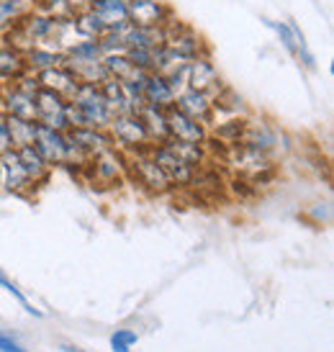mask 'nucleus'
<instances>
[{
    "label": "nucleus",
    "instance_id": "16",
    "mask_svg": "<svg viewBox=\"0 0 334 352\" xmlns=\"http://www.w3.org/2000/svg\"><path fill=\"white\" fill-rule=\"evenodd\" d=\"M0 165H3V190L16 193V196H29L34 190V183L21 165L16 149H8L5 155H0Z\"/></svg>",
    "mask_w": 334,
    "mask_h": 352
},
{
    "label": "nucleus",
    "instance_id": "32",
    "mask_svg": "<svg viewBox=\"0 0 334 352\" xmlns=\"http://www.w3.org/2000/svg\"><path fill=\"white\" fill-rule=\"evenodd\" d=\"M126 57L131 59V65L137 69L152 72L155 69V50H144V47H129Z\"/></svg>",
    "mask_w": 334,
    "mask_h": 352
},
{
    "label": "nucleus",
    "instance_id": "18",
    "mask_svg": "<svg viewBox=\"0 0 334 352\" xmlns=\"http://www.w3.org/2000/svg\"><path fill=\"white\" fill-rule=\"evenodd\" d=\"M142 98H144V106H155V108H172L175 106V90L167 82L165 75L159 72H149L147 80H144V88H142Z\"/></svg>",
    "mask_w": 334,
    "mask_h": 352
},
{
    "label": "nucleus",
    "instance_id": "40",
    "mask_svg": "<svg viewBox=\"0 0 334 352\" xmlns=\"http://www.w3.org/2000/svg\"><path fill=\"white\" fill-rule=\"evenodd\" d=\"M0 190H3V165H0Z\"/></svg>",
    "mask_w": 334,
    "mask_h": 352
},
{
    "label": "nucleus",
    "instance_id": "10",
    "mask_svg": "<svg viewBox=\"0 0 334 352\" xmlns=\"http://www.w3.org/2000/svg\"><path fill=\"white\" fill-rule=\"evenodd\" d=\"M226 82L219 75L216 65L211 57H198L188 62V75H186V88L201 90V93H208L211 100L219 96V90L224 88Z\"/></svg>",
    "mask_w": 334,
    "mask_h": 352
},
{
    "label": "nucleus",
    "instance_id": "34",
    "mask_svg": "<svg viewBox=\"0 0 334 352\" xmlns=\"http://www.w3.org/2000/svg\"><path fill=\"white\" fill-rule=\"evenodd\" d=\"M0 288H5V291H8V294L13 296V298H19L21 306H23V309H26V311H29V314H34V316H44V311H39V309H34V306H31V303H29V298H26V296L21 294V288H19V285L13 283V280H10L8 275L3 273V270H0Z\"/></svg>",
    "mask_w": 334,
    "mask_h": 352
},
{
    "label": "nucleus",
    "instance_id": "13",
    "mask_svg": "<svg viewBox=\"0 0 334 352\" xmlns=\"http://www.w3.org/2000/svg\"><path fill=\"white\" fill-rule=\"evenodd\" d=\"M239 144H247V147L257 149V152L273 155L278 144H280V131L270 121H265V118H247L245 134H242Z\"/></svg>",
    "mask_w": 334,
    "mask_h": 352
},
{
    "label": "nucleus",
    "instance_id": "19",
    "mask_svg": "<svg viewBox=\"0 0 334 352\" xmlns=\"http://www.w3.org/2000/svg\"><path fill=\"white\" fill-rule=\"evenodd\" d=\"M16 155H19L21 165H23V170H26V175L31 177L34 188H41V186H47V183H49L52 167H49V162L39 155V149L34 147V144L19 147L16 149Z\"/></svg>",
    "mask_w": 334,
    "mask_h": 352
},
{
    "label": "nucleus",
    "instance_id": "25",
    "mask_svg": "<svg viewBox=\"0 0 334 352\" xmlns=\"http://www.w3.org/2000/svg\"><path fill=\"white\" fill-rule=\"evenodd\" d=\"M247 118L249 116H229L226 121H214L211 126H208V134H214V137L224 144V147H234L242 142V134H245V126H247Z\"/></svg>",
    "mask_w": 334,
    "mask_h": 352
},
{
    "label": "nucleus",
    "instance_id": "36",
    "mask_svg": "<svg viewBox=\"0 0 334 352\" xmlns=\"http://www.w3.org/2000/svg\"><path fill=\"white\" fill-rule=\"evenodd\" d=\"M8 149H13V142H10V134H8V124H5V113L0 111V155H5Z\"/></svg>",
    "mask_w": 334,
    "mask_h": 352
},
{
    "label": "nucleus",
    "instance_id": "6",
    "mask_svg": "<svg viewBox=\"0 0 334 352\" xmlns=\"http://www.w3.org/2000/svg\"><path fill=\"white\" fill-rule=\"evenodd\" d=\"M85 170H90L93 183L106 186V188H113V186H118L124 177H126V155H124L121 149H116V147L103 149L100 155L90 157L88 162H85Z\"/></svg>",
    "mask_w": 334,
    "mask_h": 352
},
{
    "label": "nucleus",
    "instance_id": "5",
    "mask_svg": "<svg viewBox=\"0 0 334 352\" xmlns=\"http://www.w3.org/2000/svg\"><path fill=\"white\" fill-rule=\"evenodd\" d=\"M126 173L134 177V183L149 190V193H155V196H162L170 190V180L167 175L159 170V165L152 160L149 155V149H142V152H131L126 155Z\"/></svg>",
    "mask_w": 334,
    "mask_h": 352
},
{
    "label": "nucleus",
    "instance_id": "21",
    "mask_svg": "<svg viewBox=\"0 0 334 352\" xmlns=\"http://www.w3.org/2000/svg\"><path fill=\"white\" fill-rule=\"evenodd\" d=\"M139 118L147 129L149 142L152 144H162L170 139V129H167V111L165 108H155V106H142L139 111Z\"/></svg>",
    "mask_w": 334,
    "mask_h": 352
},
{
    "label": "nucleus",
    "instance_id": "33",
    "mask_svg": "<svg viewBox=\"0 0 334 352\" xmlns=\"http://www.w3.org/2000/svg\"><path fill=\"white\" fill-rule=\"evenodd\" d=\"M41 13H47L52 19H72V10H69L67 0H36V6Z\"/></svg>",
    "mask_w": 334,
    "mask_h": 352
},
{
    "label": "nucleus",
    "instance_id": "2",
    "mask_svg": "<svg viewBox=\"0 0 334 352\" xmlns=\"http://www.w3.org/2000/svg\"><path fill=\"white\" fill-rule=\"evenodd\" d=\"M162 34H165V47L172 54H177L180 59H198V57H211V47L208 41L203 39V34H198L193 26H188L186 21L170 19L162 26Z\"/></svg>",
    "mask_w": 334,
    "mask_h": 352
},
{
    "label": "nucleus",
    "instance_id": "3",
    "mask_svg": "<svg viewBox=\"0 0 334 352\" xmlns=\"http://www.w3.org/2000/svg\"><path fill=\"white\" fill-rule=\"evenodd\" d=\"M67 100L78 108V113L82 116L85 126L109 129L111 118L113 116H111L109 106H106V100H103L100 82H78Z\"/></svg>",
    "mask_w": 334,
    "mask_h": 352
},
{
    "label": "nucleus",
    "instance_id": "1",
    "mask_svg": "<svg viewBox=\"0 0 334 352\" xmlns=\"http://www.w3.org/2000/svg\"><path fill=\"white\" fill-rule=\"evenodd\" d=\"M34 147L39 149V155L49 162V167H85V157L80 155V149L69 142L67 131L59 129H49L36 124V134H34Z\"/></svg>",
    "mask_w": 334,
    "mask_h": 352
},
{
    "label": "nucleus",
    "instance_id": "31",
    "mask_svg": "<svg viewBox=\"0 0 334 352\" xmlns=\"http://www.w3.org/2000/svg\"><path fill=\"white\" fill-rule=\"evenodd\" d=\"M263 23H265L267 29H273L278 34V41L283 44V50L291 54V57H296V31H293V21H270V19H263Z\"/></svg>",
    "mask_w": 334,
    "mask_h": 352
},
{
    "label": "nucleus",
    "instance_id": "20",
    "mask_svg": "<svg viewBox=\"0 0 334 352\" xmlns=\"http://www.w3.org/2000/svg\"><path fill=\"white\" fill-rule=\"evenodd\" d=\"M36 82H39L41 88H49V90H54V93H59V96L69 98L75 85H78V78H75L65 65H57V67H49V69H44V72H39V75H36Z\"/></svg>",
    "mask_w": 334,
    "mask_h": 352
},
{
    "label": "nucleus",
    "instance_id": "29",
    "mask_svg": "<svg viewBox=\"0 0 334 352\" xmlns=\"http://www.w3.org/2000/svg\"><path fill=\"white\" fill-rule=\"evenodd\" d=\"M72 23H75V31H78L80 39H98L100 34H106L103 21H100L93 10L75 13V16H72Z\"/></svg>",
    "mask_w": 334,
    "mask_h": 352
},
{
    "label": "nucleus",
    "instance_id": "27",
    "mask_svg": "<svg viewBox=\"0 0 334 352\" xmlns=\"http://www.w3.org/2000/svg\"><path fill=\"white\" fill-rule=\"evenodd\" d=\"M5 124H8V134H10V142H13V149L34 144L36 121H26V118H19V116H5Z\"/></svg>",
    "mask_w": 334,
    "mask_h": 352
},
{
    "label": "nucleus",
    "instance_id": "14",
    "mask_svg": "<svg viewBox=\"0 0 334 352\" xmlns=\"http://www.w3.org/2000/svg\"><path fill=\"white\" fill-rule=\"evenodd\" d=\"M67 137L69 142L80 149V155L90 160V157L100 155L103 149L116 147L113 139H111L109 129H93V126H72L67 129Z\"/></svg>",
    "mask_w": 334,
    "mask_h": 352
},
{
    "label": "nucleus",
    "instance_id": "26",
    "mask_svg": "<svg viewBox=\"0 0 334 352\" xmlns=\"http://www.w3.org/2000/svg\"><path fill=\"white\" fill-rule=\"evenodd\" d=\"M162 144H167V147L172 149L186 165L196 167V170L201 165H206L208 149L203 147V144H190V142H177V139H167V142H162Z\"/></svg>",
    "mask_w": 334,
    "mask_h": 352
},
{
    "label": "nucleus",
    "instance_id": "24",
    "mask_svg": "<svg viewBox=\"0 0 334 352\" xmlns=\"http://www.w3.org/2000/svg\"><path fill=\"white\" fill-rule=\"evenodd\" d=\"M90 10L103 21L106 29H116V26L129 21L126 0H93Z\"/></svg>",
    "mask_w": 334,
    "mask_h": 352
},
{
    "label": "nucleus",
    "instance_id": "35",
    "mask_svg": "<svg viewBox=\"0 0 334 352\" xmlns=\"http://www.w3.org/2000/svg\"><path fill=\"white\" fill-rule=\"evenodd\" d=\"M137 332H131V329H116V334L111 337V347L113 352H129L131 344H137Z\"/></svg>",
    "mask_w": 334,
    "mask_h": 352
},
{
    "label": "nucleus",
    "instance_id": "23",
    "mask_svg": "<svg viewBox=\"0 0 334 352\" xmlns=\"http://www.w3.org/2000/svg\"><path fill=\"white\" fill-rule=\"evenodd\" d=\"M23 59H26V69H29L31 75H39V72H44V69L62 65L65 54L57 50H52V47H47V44H34V47L23 54Z\"/></svg>",
    "mask_w": 334,
    "mask_h": 352
},
{
    "label": "nucleus",
    "instance_id": "37",
    "mask_svg": "<svg viewBox=\"0 0 334 352\" xmlns=\"http://www.w3.org/2000/svg\"><path fill=\"white\" fill-rule=\"evenodd\" d=\"M0 352H29V350H23L13 337H8V334H3L0 332Z\"/></svg>",
    "mask_w": 334,
    "mask_h": 352
},
{
    "label": "nucleus",
    "instance_id": "12",
    "mask_svg": "<svg viewBox=\"0 0 334 352\" xmlns=\"http://www.w3.org/2000/svg\"><path fill=\"white\" fill-rule=\"evenodd\" d=\"M0 111L5 116H19V118H26V121H36L34 93L23 90L19 82L0 85Z\"/></svg>",
    "mask_w": 334,
    "mask_h": 352
},
{
    "label": "nucleus",
    "instance_id": "22",
    "mask_svg": "<svg viewBox=\"0 0 334 352\" xmlns=\"http://www.w3.org/2000/svg\"><path fill=\"white\" fill-rule=\"evenodd\" d=\"M26 59L16 50H10L5 44H0V85H10L19 82L26 75Z\"/></svg>",
    "mask_w": 334,
    "mask_h": 352
},
{
    "label": "nucleus",
    "instance_id": "30",
    "mask_svg": "<svg viewBox=\"0 0 334 352\" xmlns=\"http://www.w3.org/2000/svg\"><path fill=\"white\" fill-rule=\"evenodd\" d=\"M26 10H31V6L23 0H0V34L13 29Z\"/></svg>",
    "mask_w": 334,
    "mask_h": 352
},
{
    "label": "nucleus",
    "instance_id": "38",
    "mask_svg": "<svg viewBox=\"0 0 334 352\" xmlns=\"http://www.w3.org/2000/svg\"><path fill=\"white\" fill-rule=\"evenodd\" d=\"M67 3H69L72 16H75V13H82V10H90V6H93V0H67Z\"/></svg>",
    "mask_w": 334,
    "mask_h": 352
},
{
    "label": "nucleus",
    "instance_id": "9",
    "mask_svg": "<svg viewBox=\"0 0 334 352\" xmlns=\"http://www.w3.org/2000/svg\"><path fill=\"white\" fill-rule=\"evenodd\" d=\"M149 155H152V160L159 165V170L167 175V180H170L172 188H186L193 183L196 167L186 165L167 144H152V147H149Z\"/></svg>",
    "mask_w": 334,
    "mask_h": 352
},
{
    "label": "nucleus",
    "instance_id": "15",
    "mask_svg": "<svg viewBox=\"0 0 334 352\" xmlns=\"http://www.w3.org/2000/svg\"><path fill=\"white\" fill-rule=\"evenodd\" d=\"M167 129H170V139L177 142H190V144H203L208 139V126L198 124L196 118L186 116L183 111L175 106L167 108Z\"/></svg>",
    "mask_w": 334,
    "mask_h": 352
},
{
    "label": "nucleus",
    "instance_id": "28",
    "mask_svg": "<svg viewBox=\"0 0 334 352\" xmlns=\"http://www.w3.org/2000/svg\"><path fill=\"white\" fill-rule=\"evenodd\" d=\"M103 69H106V78L113 80H131L137 67L131 65V59L126 57V52H116V54H106L103 57Z\"/></svg>",
    "mask_w": 334,
    "mask_h": 352
},
{
    "label": "nucleus",
    "instance_id": "39",
    "mask_svg": "<svg viewBox=\"0 0 334 352\" xmlns=\"http://www.w3.org/2000/svg\"><path fill=\"white\" fill-rule=\"evenodd\" d=\"M62 350L65 352H85V350H80V347H75V344H62Z\"/></svg>",
    "mask_w": 334,
    "mask_h": 352
},
{
    "label": "nucleus",
    "instance_id": "8",
    "mask_svg": "<svg viewBox=\"0 0 334 352\" xmlns=\"http://www.w3.org/2000/svg\"><path fill=\"white\" fill-rule=\"evenodd\" d=\"M129 23L144 26V29H157L165 26L170 19H175V10L165 0H126Z\"/></svg>",
    "mask_w": 334,
    "mask_h": 352
},
{
    "label": "nucleus",
    "instance_id": "17",
    "mask_svg": "<svg viewBox=\"0 0 334 352\" xmlns=\"http://www.w3.org/2000/svg\"><path fill=\"white\" fill-rule=\"evenodd\" d=\"M19 26L23 29V34H26L34 44H49L52 36H54L57 19H52V16H47V13H41L39 8H31L23 13V19L19 21Z\"/></svg>",
    "mask_w": 334,
    "mask_h": 352
},
{
    "label": "nucleus",
    "instance_id": "11",
    "mask_svg": "<svg viewBox=\"0 0 334 352\" xmlns=\"http://www.w3.org/2000/svg\"><path fill=\"white\" fill-rule=\"evenodd\" d=\"M175 108L183 111L186 116L196 118L198 124H206L211 126L216 121V111H214V100L208 93H201V90L193 88H183L175 96Z\"/></svg>",
    "mask_w": 334,
    "mask_h": 352
},
{
    "label": "nucleus",
    "instance_id": "7",
    "mask_svg": "<svg viewBox=\"0 0 334 352\" xmlns=\"http://www.w3.org/2000/svg\"><path fill=\"white\" fill-rule=\"evenodd\" d=\"M34 106H36V124L49 129L67 131V98L59 96L49 88H36L34 93Z\"/></svg>",
    "mask_w": 334,
    "mask_h": 352
},
{
    "label": "nucleus",
    "instance_id": "4",
    "mask_svg": "<svg viewBox=\"0 0 334 352\" xmlns=\"http://www.w3.org/2000/svg\"><path fill=\"white\" fill-rule=\"evenodd\" d=\"M109 134H111V139H113L116 149H121L124 155L142 152V149L152 147L147 129L142 124L139 113H118V116H113L109 124Z\"/></svg>",
    "mask_w": 334,
    "mask_h": 352
}]
</instances>
